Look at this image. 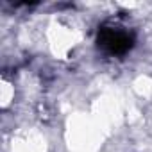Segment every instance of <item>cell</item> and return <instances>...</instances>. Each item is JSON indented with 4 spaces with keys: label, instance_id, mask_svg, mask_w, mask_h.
Listing matches in <instances>:
<instances>
[{
    "label": "cell",
    "instance_id": "1",
    "mask_svg": "<svg viewBox=\"0 0 152 152\" xmlns=\"http://www.w3.org/2000/svg\"><path fill=\"white\" fill-rule=\"evenodd\" d=\"M97 43L107 54L124 56L125 52H129L132 48L134 38H132V34L115 29V27H100L99 34H97Z\"/></svg>",
    "mask_w": 152,
    "mask_h": 152
}]
</instances>
